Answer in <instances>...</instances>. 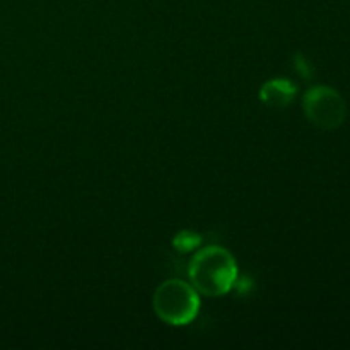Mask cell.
<instances>
[{
  "instance_id": "obj_1",
  "label": "cell",
  "mask_w": 350,
  "mask_h": 350,
  "mask_svg": "<svg viewBox=\"0 0 350 350\" xmlns=\"http://www.w3.org/2000/svg\"><path fill=\"white\" fill-rule=\"evenodd\" d=\"M188 277L198 294L217 297L228 294L238 280L234 256L222 246H205L191 256Z\"/></svg>"
},
{
  "instance_id": "obj_2",
  "label": "cell",
  "mask_w": 350,
  "mask_h": 350,
  "mask_svg": "<svg viewBox=\"0 0 350 350\" xmlns=\"http://www.w3.org/2000/svg\"><path fill=\"white\" fill-rule=\"evenodd\" d=\"M152 306L164 323L183 327L197 318L200 310V294L185 280L170 279L156 289Z\"/></svg>"
},
{
  "instance_id": "obj_3",
  "label": "cell",
  "mask_w": 350,
  "mask_h": 350,
  "mask_svg": "<svg viewBox=\"0 0 350 350\" xmlns=\"http://www.w3.org/2000/svg\"><path fill=\"white\" fill-rule=\"evenodd\" d=\"M303 109L313 125L323 130H335L345 122L347 105L338 91L328 85H314L304 94Z\"/></svg>"
},
{
  "instance_id": "obj_4",
  "label": "cell",
  "mask_w": 350,
  "mask_h": 350,
  "mask_svg": "<svg viewBox=\"0 0 350 350\" xmlns=\"http://www.w3.org/2000/svg\"><path fill=\"white\" fill-rule=\"evenodd\" d=\"M260 98L265 105L273 108H284L296 98V85L284 79H273L260 89Z\"/></svg>"
},
{
  "instance_id": "obj_5",
  "label": "cell",
  "mask_w": 350,
  "mask_h": 350,
  "mask_svg": "<svg viewBox=\"0 0 350 350\" xmlns=\"http://www.w3.org/2000/svg\"><path fill=\"white\" fill-rule=\"evenodd\" d=\"M200 243V238H198L197 234H193V232H188V231H183L180 232V234L174 238L173 245L176 246L180 252H191V250L195 248V246Z\"/></svg>"
},
{
  "instance_id": "obj_6",
  "label": "cell",
  "mask_w": 350,
  "mask_h": 350,
  "mask_svg": "<svg viewBox=\"0 0 350 350\" xmlns=\"http://www.w3.org/2000/svg\"><path fill=\"white\" fill-rule=\"evenodd\" d=\"M297 62H299V64H297V70H299L301 74H304L308 77V75H310V67H308V64H306V62L301 60V57H297Z\"/></svg>"
}]
</instances>
